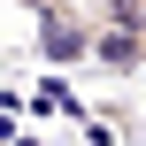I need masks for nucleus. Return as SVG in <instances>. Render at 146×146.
Returning <instances> with one entry per match:
<instances>
[{"label": "nucleus", "mask_w": 146, "mask_h": 146, "mask_svg": "<svg viewBox=\"0 0 146 146\" xmlns=\"http://www.w3.org/2000/svg\"><path fill=\"white\" fill-rule=\"evenodd\" d=\"M23 8H31V15H46V8H54V0H23Z\"/></svg>", "instance_id": "obj_2"}, {"label": "nucleus", "mask_w": 146, "mask_h": 146, "mask_svg": "<svg viewBox=\"0 0 146 146\" xmlns=\"http://www.w3.org/2000/svg\"><path fill=\"white\" fill-rule=\"evenodd\" d=\"M31 23H38V62H54V69H92V38H100V23H92L85 0H54V8L31 15Z\"/></svg>", "instance_id": "obj_1"}]
</instances>
